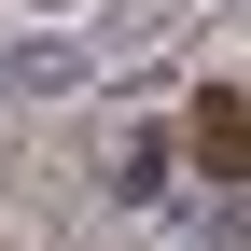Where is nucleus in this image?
<instances>
[{
    "label": "nucleus",
    "instance_id": "f03ea898",
    "mask_svg": "<svg viewBox=\"0 0 251 251\" xmlns=\"http://www.w3.org/2000/svg\"><path fill=\"white\" fill-rule=\"evenodd\" d=\"M56 84H84V42H14L0 56V98H56Z\"/></svg>",
    "mask_w": 251,
    "mask_h": 251
},
{
    "label": "nucleus",
    "instance_id": "f257e3e1",
    "mask_svg": "<svg viewBox=\"0 0 251 251\" xmlns=\"http://www.w3.org/2000/svg\"><path fill=\"white\" fill-rule=\"evenodd\" d=\"M181 140H196L224 181H251V98H196V126H181Z\"/></svg>",
    "mask_w": 251,
    "mask_h": 251
},
{
    "label": "nucleus",
    "instance_id": "7ed1b4c3",
    "mask_svg": "<svg viewBox=\"0 0 251 251\" xmlns=\"http://www.w3.org/2000/svg\"><path fill=\"white\" fill-rule=\"evenodd\" d=\"M112 196H126V209H153V196H168V140H126V168H112Z\"/></svg>",
    "mask_w": 251,
    "mask_h": 251
}]
</instances>
